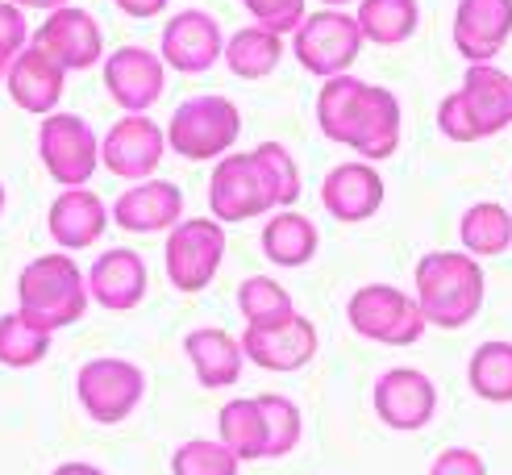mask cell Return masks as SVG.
Wrapping results in <instances>:
<instances>
[{
  "label": "cell",
  "instance_id": "6da1fadb",
  "mask_svg": "<svg viewBox=\"0 0 512 475\" xmlns=\"http://www.w3.org/2000/svg\"><path fill=\"white\" fill-rule=\"evenodd\" d=\"M417 305L438 330H463L483 309V267L467 250H433L417 263Z\"/></svg>",
  "mask_w": 512,
  "mask_h": 475
},
{
  "label": "cell",
  "instance_id": "7a4b0ae2",
  "mask_svg": "<svg viewBox=\"0 0 512 475\" xmlns=\"http://www.w3.org/2000/svg\"><path fill=\"white\" fill-rule=\"evenodd\" d=\"M92 305L88 292V271L75 267L67 250H50L21 267L17 275V309L42 330H67Z\"/></svg>",
  "mask_w": 512,
  "mask_h": 475
},
{
  "label": "cell",
  "instance_id": "3957f363",
  "mask_svg": "<svg viewBox=\"0 0 512 475\" xmlns=\"http://www.w3.org/2000/svg\"><path fill=\"white\" fill-rule=\"evenodd\" d=\"M242 134V113L225 96H192L167 121V150L188 163L225 159Z\"/></svg>",
  "mask_w": 512,
  "mask_h": 475
},
{
  "label": "cell",
  "instance_id": "277c9868",
  "mask_svg": "<svg viewBox=\"0 0 512 475\" xmlns=\"http://www.w3.org/2000/svg\"><path fill=\"white\" fill-rule=\"evenodd\" d=\"M346 321L354 334L379 346H413L429 325L417 296L400 292L396 284H363L346 300Z\"/></svg>",
  "mask_w": 512,
  "mask_h": 475
},
{
  "label": "cell",
  "instance_id": "5b68a950",
  "mask_svg": "<svg viewBox=\"0 0 512 475\" xmlns=\"http://www.w3.org/2000/svg\"><path fill=\"white\" fill-rule=\"evenodd\" d=\"M75 396H80V409L96 425H121L142 405L146 371L130 359H121V355L88 359L80 367V375H75Z\"/></svg>",
  "mask_w": 512,
  "mask_h": 475
},
{
  "label": "cell",
  "instance_id": "8992f818",
  "mask_svg": "<svg viewBox=\"0 0 512 475\" xmlns=\"http://www.w3.org/2000/svg\"><path fill=\"white\" fill-rule=\"evenodd\" d=\"M225 259V225L217 217H184L167 234L163 263L175 292H204Z\"/></svg>",
  "mask_w": 512,
  "mask_h": 475
},
{
  "label": "cell",
  "instance_id": "52a82bcc",
  "mask_svg": "<svg viewBox=\"0 0 512 475\" xmlns=\"http://www.w3.org/2000/svg\"><path fill=\"white\" fill-rule=\"evenodd\" d=\"M363 30H358V17L346 9H321L309 13L296 34H292V50L304 71L321 75V80H334V75H346L363 50Z\"/></svg>",
  "mask_w": 512,
  "mask_h": 475
},
{
  "label": "cell",
  "instance_id": "ba28073f",
  "mask_svg": "<svg viewBox=\"0 0 512 475\" xmlns=\"http://www.w3.org/2000/svg\"><path fill=\"white\" fill-rule=\"evenodd\" d=\"M38 159L46 175L63 188H88L100 171V138L80 113H50L38 130Z\"/></svg>",
  "mask_w": 512,
  "mask_h": 475
},
{
  "label": "cell",
  "instance_id": "9c48e42d",
  "mask_svg": "<svg viewBox=\"0 0 512 475\" xmlns=\"http://www.w3.org/2000/svg\"><path fill=\"white\" fill-rule=\"evenodd\" d=\"M209 209L221 225H238L267 217L275 205V192L267 184V175L254 159V150H229L225 159H217L213 180H209Z\"/></svg>",
  "mask_w": 512,
  "mask_h": 475
},
{
  "label": "cell",
  "instance_id": "30bf717a",
  "mask_svg": "<svg viewBox=\"0 0 512 475\" xmlns=\"http://www.w3.org/2000/svg\"><path fill=\"white\" fill-rule=\"evenodd\" d=\"M163 155H167V130L146 113H125L100 138V167L130 184L150 180L155 167L163 163Z\"/></svg>",
  "mask_w": 512,
  "mask_h": 475
},
{
  "label": "cell",
  "instance_id": "8fae6325",
  "mask_svg": "<svg viewBox=\"0 0 512 475\" xmlns=\"http://www.w3.org/2000/svg\"><path fill=\"white\" fill-rule=\"evenodd\" d=\"M100 75H105V92L121 113L155 109L167 88V63L146 46H117L100 63Z\"/></svg>",
  "mask_w": 512,
  "mask_h": 475
},
{
  "label": "cell",
  "instance_id": "7c38bea8",
  "mask_svg": "<svg viewBox=\"0 0 512 475\" xmlns=\"http://www.w3.org/2000/svg\"><path fill=\"white\" fill-rule=\"evenodd\" d=\"M371 405L388 430L417 434L433 421V413H438V388H433V380L417 367H392L375 380Z\"/></svg>",
  "mask_w": 512,
  "mask_h": 475
},
{
  "label": "cell",
  "instance_id": "4fadbf2b",
  "mask_svg": "<svg viewBox=\"0 0 512 475\" xmlns=\"http://www.w3.org/2000/svg\"><path fill=\"white\" fill-rule=\"evenodd\" d=\"M159 55H163V63L171 71H184V75L213 71L225 59V30H221V21L213 13H204V9L175 13L163 25Z\"/></svg>",
  "mask_w": 512,
  "mask_h": 475
},
{
  "label": "cell",
  "instance_id": "5bb4252c",
  "mask_svg": "<svg viewBox=\"0 0 512 475\" xmlns=\"http://www.w3.org/2000/svg\"><path fill=\"white\" fill-rule=\"evenodd\" d=\"M34 42L50 50L67 71H92L105 63V34L88 9L63 5L55 13H46V21L34 30Z\"/></svg>",
  "mask_w": 512,
  "mask_h": 475
},
{
  "label": "cell",
  "instance_id": "9a60e30c",
  "mask_svg": "<svg viewBox=\"0 0 512 475\" xmlns=\"http://www.w3.org/2000/svg\"><path fill=\"white\" fill-rule=\"evenodd\" d=\"M63 84H67V67L42 50L38 42H30L13 59L9 75H5V88L9 100L21 113H34V117H50L59 113V100H63Z\"/></svg>",
  "mask_w": 512,
  "mask_h": 475
},
{
  "label": "cell",
  "instance_id": "2e32d148",
  "mask_svg": "<svg viewBox=\"0 0 512 475\" xmlns=\"http://www.w3.org/2000/svg\"><path fill=\"white\" fill-rule=\"evenodd\" d=\"M383 192H388L383 188V175L367 159H350V163H338L321 180V205L334 221L358 225V221H371L383 209Z\"/></svg>",
  "mask_w": 512,
  "mask_h": 475
},
{
  "label": "cell",
  "instance_id": "e0dca14e",
  "mask_svg": "<svg viewBox=\"0 0 512 475\" xmlns=\"http://www.w3.org/2000/svg\"><path fill=\"white\" fill-rule=\"evenodd\" d=\"M113 221L125 234H171L184 221V192L171 180H138L113 200Z\"/></svg>",
  "mask_w": 512,
  "mask_h": 475
},
{
  "label": "cell",
  "instance_id": "ac0fdd59",
  "mask_svg": "<svg viewBox=\"0 0 512 475\" xmlns=\"http://www.w3.org/2000/svg\"><path fill=\"white\" fill-rule=\"evenodd\" d=\"M512 38V0H458L454 50L467 63H492Z\"/></svg>",
  "mask_w": 512,
  "mask_h": 475
},
{
  "label": "cell",
  "instance_id": "d6986e66",
  "mask_svg": "<svg viewBox=\"0 0 512 475\" xmlns=\"http://www.w3.org/2000/svg\"><path fill=\"white\" fill-rule=\"evenodd\" d=\"M146 288H150V275H146V263L142 255L125 246H113L105 250L92 267H88V292L100 309L109 313H130L146 300Z\"/></svg>",
  "mask_w": 512,
  "mask_h": 475
},
{
  "label": "cell",
  "instance_id": "ffe728a7",
  "mask_svg": "<svg viewBox=\"0 0 512 475\" xmlns=\"http://www.w3.org/2000/svg\"><path fill=\"white\" fill-rule=\"evenodd\" d=\"M242 350H246V363L263 371H300L317 355V325L300 313L288 325H275V330H250L246 325Z\"/></svg>",
  "mask_w": 512,
  "mask_h": 475
},
{
  "label": "cell",
  "instance_id": "44dd1931",
  "mask_svg": "<svg viewBox=\"0 0 512 475\" xmlns=\"http://www.w3.org/2000/svg\"><path fill=\"white\" fill-rule=\"evenodd\" d=\"M113 209H105V200L88 188H63L55 196V205L46 213V230L55 238L59 250H88L100 234H105Z\"/></svg>",
  "mask_w": 512,
  "mask_h": 475
},
{
  "label": "cell",
  "instance_id": "7402d4cb",
  "mask_svg": "<svg viewBox=\"0 0 512 475\" xmlns=\"http://www.w3.org/2000/svg\"><path fill=\"white\" fill-rule=\"evenodd\" d=\"M184 355L196 371L200 388H209V392L234 388L242 380V367H246L242 338L217 330V325H200V330L184 334Z\"/></svg>",
  "mask_w": 512,
  "mask_h": 475
},
{
  "label": "cell",
  "instance_id": "603a6c76",
  "mask_svg": "<svg viewBox=\"0 0 512 475\" xmlns=\"http://www.w3.org/2000/svg\"><path fill=\"white\" fill-rule=\"evenodd\" d=\"M396 146H400V100L392 88L367 84V100L363 113H358L350 150H358L367 163H383L396 155Z\"/></svg>",
  "mask_w": 512,
  "mask_h": 475
},
{
  "label": "cell",
  "instance_id": "cb8c5ba5",
  "mask_svg": "<svg viewBox=\"0 0 512 475\" xmlns=\"http://www.w3.org/2000/svg\"><path fill=\"white\" fill-rule=\"evenodd\" d=\"M458 92L467 96V109L479 121L483 138H492L512 125V75L508 71H500L492 63H471Z\"/></svg>",
  "mask_w": 512,
  "mask_h": 475
},
{
  "label": "cell",
  "instance_id": "d4e9b609",
  "mask_svg": "<svg viewBox=\"0 0 512 475\" xmlns=\"http://www.w3.org/2000/svg\"><path fill=\"white\" fill-rule=\"evenodd\" d=\"M259 246H263L267 263H275V267H304V263L317 259L321 234H317L313 217H304L296 209H279L267 217Z\"/></svg>",
  "mask_w": 512,
  "mask_h": 475
},
{
  "label": "cell",
  "instance_id": "484cf974",
  "mask_svg": "<svg viewBox=\"0 0 512 475\" xmlns=\"http://www.w3.org/2000/svg\"><path fill=\"white\" fill-rule=\"evenodd\" d=\"M284 59V34L267 30V25L250 21L242 30H234L225 38V67L238 75V80H267V75Z\"/></svg>",
  "mask_w": 512,
  "mask_h": 475
},
{
  "label": "cell",
  "instance_id": "4316f807",
  "mask_svg": "<svg viewBox=\"0 0 512 475\" xmlns=\"http://www.w3.org/2000/svg\"><path fill=\"white\" fill-rule=\"evenodd\" d=\"M363 100H367V84L358 75H334L325 80L321 92H317V125L329 142H342L350 146L354 138V125H358V113H363Z\"/></svg>",
  "mask_w": 512,
  "mask_h": 475
},
{
  "label": "cell",
  "instance_id": "83f0119b",
  "mask_svg": "<svg viewBox=\"0 0 512 475\" xmlns=\"http://www.w3.org/2000/svg\"><path fill=\"white\" fill-rule=\"evenodd\" d=\"M217 438L234 450L242 463L254 459H267V417L259 396L250 400H225L221 413H217Z\"/></svg>",
  "mask_w": 512,
  "mask_h": 475
},
{
  "label": "cell",
  "instance_id": "f1b7e54d",
  "mask_svg": "<svg viewBox=\"0 0 512 475\" xmlns=\"http://www.w3.org/2000/svg\"><path fill=\"white\" fill-rule=\"evenodd\" d=\"M358 30L375 46H400L417 34L421 5L417 0H358Z\"/></svg>",
  "mask_w": 512,
  "mask_h": 475
},
{
  "label": "cell",
  "instance_id": "f546056e",
  "mask_svg": "<svg viewBox=\"0 0 512 475\" xmlns=\"http://www.w3.org/2000/svg\"><path fill=\"white\" fill-rule=\"evenodd\" d=\"M238 313L250 330H275V325H288L296 317V300L271 275H250L238 284Z\"/></svg>",
  "mask_w": 512,
  "mask_h": 475
},
{
  "label": "cell",
  "instance_id": "4dcf8cb0",
  "mask_svg": "<svg viewBox=\"0 0 512 475\" xmlns=\"http://www.w3.org/2000/svg\"><path fill=\"white\" fill-rule=\"evenodd\" d=\"M458 238H463V250L475 259L483 255H504L512 246V213L496 200H479L463 213L458 221Z\"/></svg>",
  "mask_w": 512,
  "mask_h": 475
},
{
  "label": "cell",
  "instance_id": "1f68e13d",
  "mask_svg": "<svg viewBox=\"0 0 512 475\" xmlns=\"http://www.w3.org/2000/svg\"><path fill=\"white\" fill-rule=\"evenodd\" d=\"M467 380L479 400L492 405H512V342H483L467 363Z\"/></svg>",
  "mask_w": 512,
  "mask_h": 475
},
{
  "label": "cell",
  "instance_id": "d6a6232c",
  "mask_svg": "<svg viewBox=\"0 0 512 475\" xmlns=\"http://www.w3.org/2000/svg\"><path fill=\"white\" fill-rule=\"evenodd\" d=\"M50 338L55 334L34 325L21 309L0 313V367H13V371L38 367L50 355Z\"/></svg>",
  "mask_w": 512,
  "mask_h": 475
},
{
  "label": "cell",
  "instance_id": "836d02e7",
  "mask_svg": "<svg viewBox=\"0 0 512 475\" xmlns=\"http://www.w3.org/2000/svg\"><path fill=\"white\" fill-rule=\"evenodd\" d=\"M238 471L242 459L221 438H192L175 446L171 455V475H238Z\"/></svg>",
  "mask_w": 512,
  "mask_h": 475
},
{
  "label": "cell",
  "instance_id": "e575fe53",
  "mask_svg": "<svg viewBox=\"0 0 512 475\" xmlns=\"http://www.w3.org/2000/svg\"><path fill=\"white\" fill-rule=\"evenodd\" d=\"M263 405V417H267V459H284L300 446V434H304V417L300 409L292 405L288 396L279 392H267L259 396Z\"/></svg>",
  "mask_w": 512,
  "mask_h": 475
},
{
  "label": "cell",
  "instance_id": "d590c367",
  "mask_svg": "<svg viewBox=\"0 0 512 475\" xmlns=\"http://www.w3.org/2000/svg\"><path fill=\"white\" fill-rule=\"evenodd\" d=\"M254 159H259L267 184L275 192V205L279 209H292L300 200V167L292 159V150L284 142H259L254 146Z\"/></svg>",
  "mask_w": 512,
  "mask_h": 475
},
{
  "label": "cell",
  "instance_id": "8d00e7d4",
  "mask_svg": "<svg viewBox=\"0 0 512 475\" xmlns=\"http://www.w3.org/2000/svg\"><path fill=\"white\" fill-rule=\"evenodd\" d=\"M242 5L254 21L267 25L275 34H296V25L309 17L304 13V0H242Z\"/></svg>",
  "mask_w": 512,
  "mask_h": 475
},
{
  "label": "cell",
  "instance_id": "74e56055",
  "mask_svg": "<svg viewBox=\"0 0 512 475\" xmlns=\"http://www.w3.org/2000/svg\"><path fill=\"white\" fill-rule=\"evenodd\" d=\"M438 130L450 138V142H479V121L471 117L467 109V96L463 92H450L442 100V109H438Z\"/></svg>",
  "mask_w": 512,
  "mask_h": 475
},
{
  "label": "cell",
  "instance_id": "f35d334b",
  "mask_svg": "<svg viewBox=\"0 0 512 475\" xmlns=\"http://www.w3.org/2000/svg\"><path fill=\"white\" fill-rule=\"evenodd\" d=\"M30 42H34V34H30V21H25V9L13 5V0H0V50H5L9 59H17Z\"/></svg>",
  "mask_w": 512,
  "mask_h": 475
},
{
  "label": "cell",
  "instance_id": "ab89813d",
  "mask_svg": "<svg viewBox=\"0 0 512 475\" xmlns=\"http://www.w3.org/2000/svg\"><path fill=\"white\" fill-rule=\"evenodd\" d=\"M429 475H488V467H483V459L475 455V450L450 446V450H442V455L433 459Z\"/></svg>",
  "mask_w": 512,
  "mask_h": 475
},
{
  "label": "cell",
  "instance_id": "60d3db41",
  "mask_svg": "<svg viewBox=\"0 0 512 475\" xmlns=\"http://www.w3.org/2000/svg\"><path fill=\"white\" fill-rule=\"evenodd\" d=\"M117 9L125 17H134V21H150V17H159L167 9V0H117Z\"/></svg>",
  "mask_w": 512,
  "mask_h": 475
},
{
  "label": "cell",
  "instance_id": "b9f144b4",
  "mask_svg": "<svg viewBox=\"0 0 512 475\" xmlns=\"http://www.w3.org/2000/svg\"><path fill=\"white\" fill-rule=\"evenodd\" d=\"M13 5H21L25 13H55V9H63V5H71V0H13Z\"/></svg>",
  "mask_w": 512,
  "mask_h": 475
},
{
  "label": "cell",
  "instance_id": "7bdbcfd3",
  "mask_svg": "<svg viewBox=\"0 0 512 475\" xmlns=\"http://www.w3.org/2000/svg\"><path fill=\"white\" fill-rule=\"evenodd\" d=\"M50 475H105V471L92 467V463H63V467H55Z\"/></svg>",
  "mask_w": 512,
  "mask_h": 475
},
{
  "label": "cell",
  "instance_id": "ee69618b",
  "mask_svg": "<svg viewBox=\"0 0 512 475\" xmlns=\"http://www.w3.org/2000/svg\"><path fill=\"white\" fill-rule=\"evenodd\" d=\"M325 9H346V5H358V0H321Z\"/></svg>",
  "mask_w": 512,
  "mask_h": 475
},
{
  "label": "cell",
  "instance_id": "f6af8a7d",
  "mask_svg": "<svg viewBox=\"0 0 512 475\" xmlns=\"http://www.w3.org/2000/svg\"><path fill=\"white\" fill-rule=\"evenodd\" d=\"M9 67H13V59L5 55V50H0V80H5V75H9Z\"/></svg>",
  "mask_w": 512,
  "mask_h": 475
},
{
  "label": "cell",
  "instance_id": "bcb514c9",
  "mask_svg": "<svg viewBox=\"0 0 512 475\" xmlns=\"http://www.w3.org/2000/svg\"><path fill=\"white\" fill-rule=\"evenodd\" d=\"M0 213H5V184H0Z\"/></svg>",
  "mask_w": 512,
  "mask_h": 475
}]
</instances>
